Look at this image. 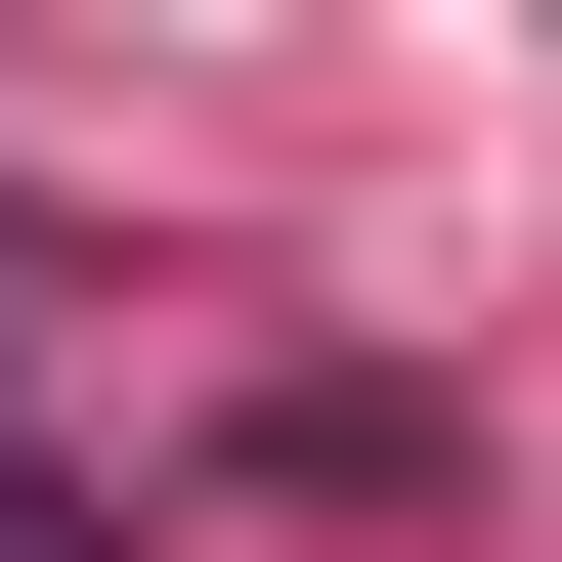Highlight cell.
I'll return each instance as SVG.
<instances>
[{"label":"cell","mask_w":562,"mask_h":562,"mask_svg":"<svg viewBox=\"0 0 562 562\" xmlns=\"http://www.w3.org/2000/svg\"><path fill=\"white\" fill-rule=\"evenodd\" d=\"M0 562H87V476H44V432H0Z\"/></svg>","instance_id":"obj_1"}]
</instances>
